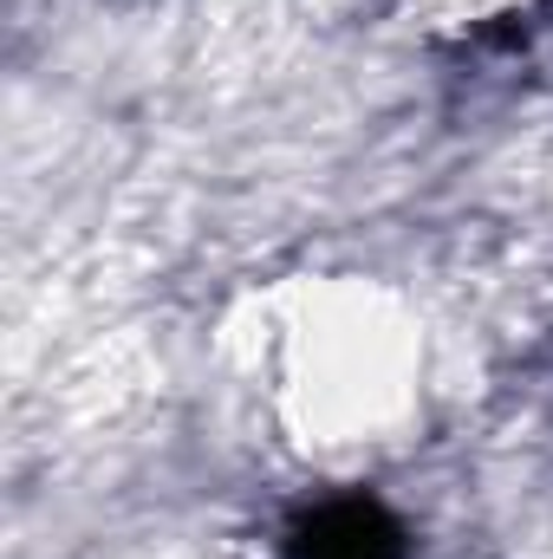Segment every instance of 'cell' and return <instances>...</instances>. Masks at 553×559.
I'll return each instance as SVG.
<instances>
[{
	"label": "cell",
	"instance_id": "6da1fadb",
	"mask_svg": "<svg viewBox=\"0 0 553 559\" xmlns=\"http://www.w3.org/2000/svg\"><path fill=\"white\" fill-rule=\"evenodd\" d=\"M286 559H411L404 521L372 495H332L293 521Z\"/></svg>",
	"mask_w": 553,
	"mask_h": 559
}]
</instances>
